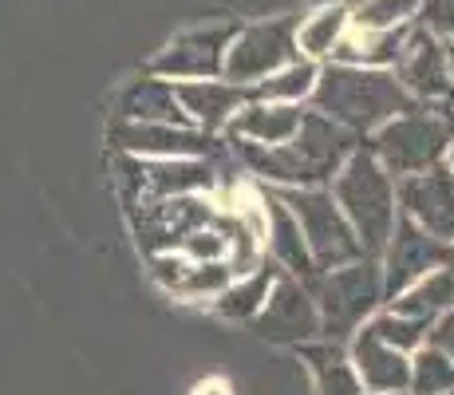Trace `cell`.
Segmentation results:
<instances>
[{"label":"cell","instance_id":"5b68a950","mask_svg":"<svg viewBox=\"0 0 454 395\" xmlns=\"http://www.w3.org/2000/svg\"><path fill=\"white\" fill-rule=\"evenodd\" d=\"M309 288L320 312V340L336 344H348L383 309V277L375 257H356L340 269H325Z\"/></svg>","mask_w":454,"mask_h":395},{"label":"cell","instance_id":"8992f818","mask_svg":"<svg viewBox=\"0 0 454 395\" xmlns=\"http://www.w3.org/2000/svg\"><path fill=\"white\" fill-rule=\"evenodd\" d=\"M238 174L230 146L214 158H119V178L127 186V201L154 198H214Z\"/></svg>","mask_w":454,"mask_h":395},{"label":"cell","instance_id":"603a6c76","mask_svg":"<svg viewBox=\"0 0 454 395\" xmlns=\"http://www.w3.org/2000/svg\"><path fill=\"white\" fill-rule=\"evenodd\" d=\"M348 24H352V8L348 4H320L304 20L296 16V51H301V59L328 64L340 36L348 32Z\"/></svg>","mask_w":454,"mask_h":395},{"label":"cell","instance_id":"d6986e66","mask_svg":"<svg viewBox=\"0 0 454 395\" xmlns=\"http://www.w3.org/2000/svg\"><path fill=\"white\" fill-rule=\"evenodd\" d=\"M309 107H289V103H261L249 99L246 107L233 115V122L225 127V138L233 143H249V146H281L301 130V119Z\"/></svg>","mask_w":454,"mask_h":395},{"label":"cell","instance_id":"4dcf8cb0","mask_svg":"<svg viewBox=\"0 0 454 395\" xmlns=\"http://www.w3.org/2000/svg\"><path fill=\"white\" fill-rule=\"evenodd\" d=\"M427 344L431 348H439L447 359H454V309L450 312H442L439 320L427 328Z\"/></svg>","mask_w":454,"mask_h":395},{"label":"cell","instance_id":"ac0fdd59","mask_svg":"<svg viewBox=\"0 0 454 395\" xmlns=\"http://www.w3.org/2000/svg\"><path fill=\"white\" fill-rule=\"evenodd\" d=\"M174 95L186 122L206 135H225L233 115L249 103L246 87H233L225 79H186V83H174Z\"/></svg>","mask_w":454,"mask_h":395},{"label":"cell","instance_id":"6da1fadb","mask_svg":"<svg viewBox=\"0 0 454 395\" xmlns=\"http://www.w3.org/2000/svg\"><path fill=\"white\" fill-rule=\"evenodd\" d=\"M233 162L246 170L265 190H304V186H328L340 174V166L352 158L360 146V138L348 135L344 127H336L332 119L304 111L301 130L281 146H249L225 138Z\"/></svg>","mask_w":454,"mask_h":395},{"label":"cell","instance_id":"e575fe53","mask_svg":"<svg viewBox=\"0 0 454 395\" xmlns=\"http://www.w3.org/2000/svg\"><path fill=\"white\" fill-rule=\"evenodd\" d=\"M450 249H454V241H450Z\"/></svg>","mask_w":454,"mask_h":395},{"label":"cell","instance_id":"484cf974","mask_svg":"<svg viewBox=\"0 0 454 395\" xmlns=\"http://www.w3.org/2000/svg\"><path fill=\"white\" fill-rule=\"evenodd\" d=\"M352 8V28L360 32H391L419 24V0H356Z\"/></svg>","mask_w":454,"mask_h":395},{"label":"cell","instance_id":"9a60e30c","mask_svg":"<svg viewBox=\"0 0 454 395\" xmlns=\"http://www.w3.org/2000/svg\"><path fill=\"white\" fill-rule=\"evenodd\" d=\"M395 201H399V214H403L407 222H415L419 230H427L447 245L454 241V174L447 166H434V170L399 178Z\"/></svg>","mask_w":454,"mask_h":395},{"label":"cell","instance_id":"7c38bea8","mask_svg":"<svg viewBox=\"0 0 454 395\" xmlns=\"http://www.w3.org/2000/svg\"><path fill=\"white\" fill-rule=\"evenodd\" d=\"M233 32H238V24H230V20L186 28L182 36H174L159 56H154L151 75H162V79H170V83H186V79H222L225 48H230Z\"/></svg>","mask_w":454,"mask_h":395},{"label":"cell","instance_id":"44dd1931","mask_svg":"<svg viewBox=\"0 0 454 395\" xmlns=\"http://www.w3.org/2000/svg\"><path fill=\"white\" fill-rule=\"evenodd\" d=\"M296 356L304 364L312 395H364L344 344H336V340H312V344L296 348Z\"/></svg>","mask_w":454,"mask_h":395},{"label":"cell","instance_id":"277c9868","mask_svg":"<svg viewBox=\"0 0 454 395\" xmlns=\"http://www.w3.org/2000/svg\"><path fill=\"white\" fill-rule=\"evenodd\" d=\"M450 135H454V115L447 107H411L403 115L387 119L383 127H375L360 146L399 182L442 166Z\"/></svg>","mask_w":454,"mask_h":395},{"label":"cell","instance_id":"5bb4252c","mask_svg":"<svg viewBox=\"0 0 454 395\" xmlns=\"http://www.w3.org/2000/svg\"><path fill=\"white\" fill-rule=\"evenodd\" d=\"M391 75L399 79L411 103L419 107H447L454 103L450 79H447V59H442V40L431 36L423 24H415L411 36H407V48L399 56V64L391 67Z\"/></svg>","mask_w":454,"mask_h":395},{"label":"cell","instance_id":"83f0119b","mask_svg":"<svg viewBox=\"0 0 454 395\" xmlns=\"http://www.w3.org/2000/svg\"><path fill=\"white\" fill-rule=\"evenodd\" d=\"M230 280H233V269L225 261H186V269H182L178 285L170 293L182 296V301H217V293Z\"/></svg>","mask_w":454,"mask_h":395},{"label":"cell","instance_id":"cb8c5ba5","mask_svg":"<svg viewBox=\"0 0 454 395\" xmlns=\"http://www.w3.org/2000/svg\"><path fill=\"white\" fill-rule=\"evenodd\" d=\"M277 280V265L273 261H265V265H257L253 273H241L233 277L230 285L217 293V301H209V309H214L222 320H233V324H249L253 316L261 312V304H265L269 288H273Z\"/></svg>","mask_w":454,"mask_h":395},{"label":"cell","instance_id":"4316f807","mask_svg":"<svg viewBox=\"0 0 454 395\" xmlns=\"http://www.w3.org/2000/svg\"><path fill=\"white\" fill-rule=\"evenodd\" d=\"M454 391V359H447L439 348L423 344L411 352V380H407V395H442Z\"/></svg>","mask_w":454,"mask_h":395},{"label":"cell","instance_id":"d4e9b609","mask_svg":"<svg viewBox=\"0 0 454 395\" xmlns=\"http://www.w3.org/2000/svg\"><path fill=\"white\" fill-rule=\"evenodd\" d=\"M317 72H320V64H312V59H301V56H296L293 64L277 67V72L265 75L257 87H249V99H261V103H289V107H309L312 87H317Z\"/></svg>","mask_w":454,"mask_h":395},{"label":"cell","instance_id":"7a4b0ae2","mask_svg":"<svg viewBox=\"0 0 454 395\" xmlns=\"http://www.w3.org/2000/svg\"><path fill=\"white\" fill-rule=\"evenodd\" d=\"M419 107L411 95L399 87V79L380 67H348V64H320L317 87H312L309 111L332 119L344 127L348 135L364 138L387 119L403 115V111Z\"/></svg>","mask_w":454,"mask_h":395},{"label":"cell","instance_id":"30bf717a","mask_svg":"<svg viewBox=\"0 0 454 395\" xmlns=\"http://www.w3.org/2000/svg\"><path fill=\"white\" fill-rule=\"evenodd\" d=\"M380 277H383V304L395 301L407 285H415L419 277H427L439 265H454V249L439 237H431L427 230H419L415 222H407L399 214L395 230H391L387 245H383L380 257Z\"/></svg>","mask_w":454,"mask_h":395},{"label":"cell","instance_id":"7402d4cb","mask_svg":"<svg viewBox=\"0 0 454 395\" xmlns=\"http://www.w3.org/2000/svg\"><path fill=\"white\" fill-rule=\"evenodd\" d=\"M387 309L411 316V320H423L431 328L442 312L454 309V265H439L427 277H419L415 285H407L395 301H387Z\"/></svg>","mask_w":454,"mask_h":395},{"label":"cell","instance_id":"52a82bcc","mask_svg":"<svg viewBox=\"0 0 454 395\" xmlns=\"http://www.w3.org/2000/svg\"><path fill=\"white\" fill-rule=\"evenodd\" d=\"M277 194H281V201L293 209L296 225H301V233H304V245H309V253H312L317 273L340 269V265H348V261L364 257L360 241H356L352 225H348V217L340 214V206H336V198H332L328 186L277 190Z\"/></svg>","mask_w":454,"mask_h":395},{"label":"cell","instance_id":"8fae6325","mask_svg":"<svg viewBox=\"0 0 454 395\" xmlns=\"http://www.w3.org/2000/svg\"><path fill=\"white\" fill-rule=\"evenodd\" d=\"M111 143L130 158H214L225 151L217 135L190 127V122H111Z\"/></svg>","mask_w":454,"mask_h":395},{"label":"cell","instance_id":"ba28073f","mask_svg":"<svg viewBox=\"0 0 454 395\" xmlns=\"http://www.w3.org/2000/svg\"><path fill=\"white\" fill-rule=\"evenodd\" d=\"M301 56L296 51V16H273V20H257L233 32L230 48H225L222 79L233 87H257L277 67L293 64Z\"/></svg>","mask_w":454,"mask_h":395},{"label":"cell","instance_id":"f1b7e54d","mask_svg":"<svg viewBox=\"0 0 454 395\" xmlns=\"http://www.w3.org/2000/svg\"><path fill=\"white\" fill-rule=\"evenodd\" d=\"M368 328L383 340V344H391L395 352H403V356H411V352H419V348L427 344V324L423 320H411V316H403V312H395V309H387V304H383V309L372 316Z\"/></svg>","mask_w":454,"mask_h":395},{"label":"cell","instance_id":"d6a6232c","mask_svg":"<svg viewBox=\"0 0 454 395\" xmlns=\"http://www.w3.org/2000/svg\"><path fill=\"white\" fill-rule=\"evenodd\" d=\"M442 166L454 174V135H450V143H447V158H442Z\"/></svg>","mask_w":454,"mask_h":395},{"label":"cell","instance_id":"e0dca14e","mask_svg":"<svg viewBox=\"0 0 454 395\" xmlns=\"http://www.w3.org/2000/svg\"><path fill=\"white\" fill-rule=\"evenodd\" d=\"M261 206H265V257L273 261L281 273L312 285L320 273H317V265H312V253H309V245H304V233H301V225H296L293 209L285 206L277 190H265V186H261Z\"/></svg>","mask_w":454,"mask_h":395},{"label":"cell","instance_id":"f546056e","mask_svg":"<svg viewBox=\"0 0 454 395\" xmlns=\"http://www.w3.org/2000/svg\"><path fill=\"white\" fill-rule=\"evenodd\" d=\"M419 24L431 36L454 40V0H419Z\"/></svg>","mask_w":454,"mask_h":395},{"label":"cell","instance_id":"836d02e7","mask_svg":"<svg viewBox=\"0 0 454 395\" xmlns=\"http://www.w3.org/2000/svg\"><path fill=\"white\" fill-rule=\"evenodd\" d=\"M442 395H454V391H442Z\"/></svg>","mask_w":454,"mask_h":395},{"label":"cell","instance_id":"9c48e42d","mask_svg":"<svg viewBox=\"0 0 454 395\" xmlns=\"http://www.w3.org/2000/svg\"><path fill=\"white\" fill-rule=\"evenodd\" d=\"M249 328L265 344L293 348V352L312 344V340H320V312H317V301H312V288L277 269L273 288H269L261 312L249 320Z\"/></svg>","mask_w":454,"mask_h":395},{"label":"cell","instance_id":"3957f363","mask_svg":"<svg viewBox=\"0 0 454 395\" xmlns=\"http://www.w3.org/2000/svg\"><path fill=\"white\" fill-rule=\"evenodd\" d=\"M328 190H332V198H336L340 214L352 225L364 257H380L391 230H395V222H399L395 178H391L364 146H356L352 158H348L336 178L328 182Z\"/></svg>","mask_w":454,"mask_h":395},{"label":"cell","instance_id":"4fadbf2b","mask_svg":"<svg viewBox=\"0 0 454 395\" xmlns=\"http://www.w3.org/2000/svg\"><path fill=\"white\" fill-rule=\"evenodd\" d=\"M135 209V233L146 253L178 249L194 230L214 222V198L190 194V198H154V201H130Z\"/></svg>","mask_w":454,"mask_h":395},{"label":"cell","instance_id":"1f68e13d","mask_svg":"<svg viewBox=\"0 0 454 395\" xmlns=\"http://www.w3.org/2000/svg\"><path fill=\"white\" fill-rule=\"evenodd\" d=\"M442 59H447V79H450V91H454V40H442Z\"/></svg>","mask_w":454,"mask_h":395},{"label":"cell","instance_id":"2e32d148","mask_svg":"<svg viewBox=\"0 0 454 395\" xmlns=\"http://www.w3.org/2000/svg\"><path fill=\"white\" fill-rule=\"evenodd\" d=\"M344 348H348V359H352L356 380H360L364 395H407L411 356H403L391 344H383L368 324H364Z\"/></svg>","mask_w":454,"mask_h":395},{"label":"cell","instance_id":"ffe728a7","mask_svg":"<svg viewBox=\"0 0 454 395\" xmlns=\"http://www.w3.org/2000/svg\"><path fill=\"white\" fill-rule=\"evenodd\" d=\"M115 119L123 122H186L174 83L162 75H138L119 91Z\"/></svg>","mask_w":454,"mask_h":395}]
</instances>
